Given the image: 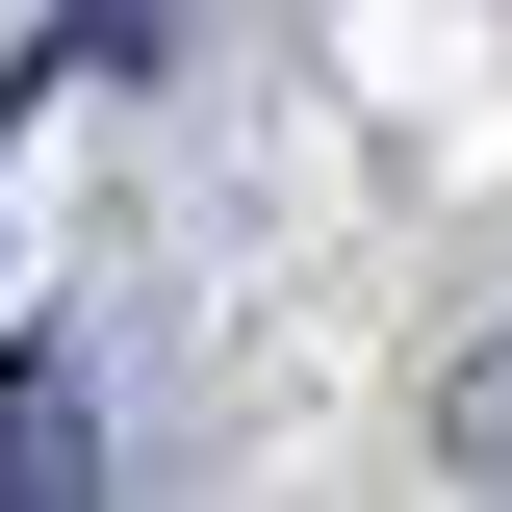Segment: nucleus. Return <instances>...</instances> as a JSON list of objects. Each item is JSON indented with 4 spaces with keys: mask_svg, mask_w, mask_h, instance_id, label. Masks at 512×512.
Returning a JSON list of instances; mask_svg holds the SVG:
<instances>
[{
    "mask_svg": "<svg viewBox=\"0 0 512 512\" xmlns=\"http://www.w3.org/2000/svg\"><path fill=\"white\" fill-rule=\"evenodd\" d=\"M0 487H52V359H26V384H0Z\"/></svg>",
    "mask_w": 512,
    "mask_h": 512,
    "instance_id": "nucleus-1",
    "label": "nucleus"
}]
</instances>
